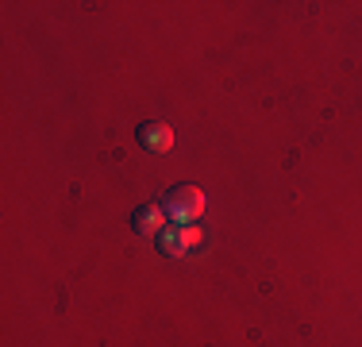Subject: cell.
<instances>
[{
  "label": "cell",
  "mask_w": 362,
  "mask_h": 347,
  "mask_svg": "<svg viewBox=\"0 0 362 347\" xmlns=\"http://www.w3.org/2000/svg\"><path fill=\"white\" fill-rule=\"evenodd\" d=\"M162 208H166L170 224H193L204 216V193L197 186H174L162 197Z\"/></svg>",
  "instance_id": "1"
},
{
  "label": "cell",
  "mask_w": 362,
  "mask_h": 347,
  "mask_svg": "<svg viewBox=\"0 0 362 347\" xmlns=\"http://www.w3.org/2000/svg\"><path fill=\"white\" fill-rule=\"evenodd\" d=\"M193 243H201V228H197V224H170L158 236V251L166 258H177V255H185Z\"/></svg>",
  "instance_id": "2"
},
{
  "label": "cell",
  "mask_w": 362,
  "mask_h": 347,
  "mask_svg": "<svg viewBox=\"0 0 362 347\" xmlns=\"http://www.w3.org/2000/svg\"><path fill=\"white\" fill-rule=\"evenodd\" d=\"M132 228H135V236H154V239H158L162 232L170 228V216H166V208L154 205V201L151 205H139L132 212Z\"/></svg>",
  "instance_id": "3"
},
{
  "label": "cell",
  "mask_w": 362,
  "mask_h": 347,
  "mask_svg": "<svg viewBox=\"0 0 362 347\" xmlns=\"http://www.w3.org/2000/svg\"><path fill=\"white\" fill-rule=\"evenodd\" d=\"M139 147L151 154H166L170 147H174V127L162 124V120H151V124L139 127Z\"/></svg>",
  "instance_id": "4"
}]
</instances>
